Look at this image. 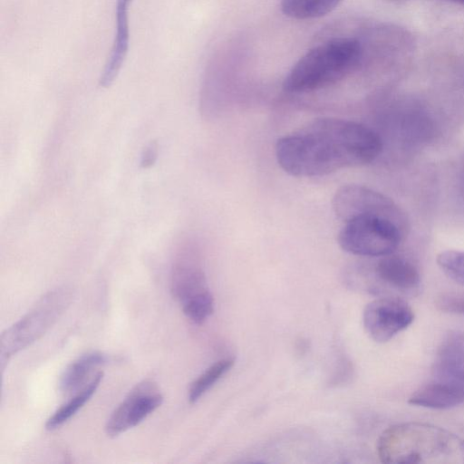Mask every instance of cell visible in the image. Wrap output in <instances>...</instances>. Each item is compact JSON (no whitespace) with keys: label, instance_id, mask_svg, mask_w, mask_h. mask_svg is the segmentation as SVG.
Wrapping results in <instances>:
<instances>
[{"label":"cell","instance_id":"5b68a950","mask_svg":"<svg viewBox=\"0 0 464 464\" xmlns=\"http://www.w3.org/2000/svg\"><path fill=\"white\" fill-rule=\"evenodd\" d=\"M71 294L65 289L52 291L25 316L1 335V363L42 336L68 305Z\"/></svg>","mask_w":464,"mask_h":464},{"label":"cell","instance_id":"603a6c76","mask_svg":"<svg viewBox=\"0 0 464 464\" xmlns=\"http://www.w3.org/2000/svg\"><path fill=\"white\" fill-rule=\"evenodd\" d=\"M462 452H463V456H464V440L462 441Z\"/></svg>","mask_w":464,"mask_h":464},{"label":"cell","instance_id":"ac0fdd59","mask_svg":"<svg viewBox=\"0 0 464 464\" xmlns=\"http://www.w3.org/2000/svg\"><path fill=\"white\" fill-rule=\"evenodd\" d=\"M185 315L195 324L205 322L214 310L212 295L207 291L181 304Z\"/></svg>","mask_w":464,"mask_h":464},{"label":"cell","instance_id":"7a4b0ae2","mask_svg":"<svg viewBox=\"0 0 464 464\" xmlns=\"http://www.w3.org/2000/svg\"><path fill=\"white\" fill-rule=\"evenodd\" d=\"M462 441L429 423L404 422L392 425L381 434L377 453L383 463L433 462L451 456L457 450L462 451Z\"/></svg>","mask_w":464,"mask_h":464},{"label":"cell","instance_id":"6da1fadb","mask_svg":"<svg viewBox=\"0 0 464 464\" xmlns=\"http://www.w3.org/2000/svg\"><path fill=\"white\" fill-rule=\"evenodd\" d=\"M382 150V140L367 126L321 118L279 139L276 157L280 167L292 176L320 177L369 164Z\"/></svg>","mask_w":464,"mask_h":464},{"label":"cell","instance_id":"9c48e42d","mask_svg":"<svg viewBox=\"0 0 464 464\" xmlns=\"http://www.w3.org/2000/svg\"><path fill=\"white\" fill-rule=\"evenodd\" d=\"M171 292L182 304L208 291L198 252L191 245L182 246L171 269Z\"/></svg>","mask_w":464,"mask_h":464},{"label":"cell","instance_id":"44dd1931","mask_svg":"<svg viewBox=\"0 0 464 464\" xmlns=\"http://www.w3.org/2000/svg\"><path fill=\"white\" fill-rule=\"evenodd\" d=\"M439 305L441 310L455 313H464V301L455 296H447L440 299Z\"/></svg>","mask_w":464,"mask_h":464},{"label":"cell","instance_id":"8fae6325","mask_svg":"<svg viewBox=\"0 0 464 464\" xmlns=\"http://www.w3.org/2000/svg\"><path fill=\"white\" fill-rule=\"evenodd\" d=\"M409 403L423 408L444 410L464 404V382L439 380L417 389Z\"/></svg>","mask_w":464,"mask_h":464},{"label":"cell","instance_id":"ba28073f","mask_svg":"<svg viewBox=\"0 0 464 464\" xmlns=\"http://www.w3.org/2000/svg\"><path fill=\"white\" fill-rule=\"evenodd\" d=\"M163 396L151 382L139 383L113 411L106 423V432L115 437L137 426L159 408Z\"/></svg>","mask_w":464,"mask_h":464},{"label":"cell","instance_id":"30bf717a","mask_svg":"<svg viewBox=\"0 0 464 464\" xmlns=\"http://www.w3.org/2000/svg\"><path fill=\"white\" fill-rule=\"evenodd\" d=\"M434 379L464 382V332L450 331L440 342L431 369Z\"/></svg>","mask_w":464,"mask_h":464},{"label":"cell","instance_id":"ffe728a7","mask_svg":"<svg viewBox=\"0 0 464 464\" xmlns=\"http://www.w3.org/2000/svg\"><path fill=\"white\" fill-rule=\"evenodd\" d=\"M158 158V145L156 142L150 143L142 151L140 167L149 169L156 162Z\"/></svg>","mask_w":464,"mask_h":464},{"label":"cell","instance_id":"5bb4252c","mask_svg":"<svg viewBox=\"0 0 464 464\" xmlns=\"http://www.w3.org/2000/svg\"><path fill=\"white\" fill-rule=\"evenodd\" d=\"M108 362V356L102 353L93 352L82 355L63 371L60 378V390L69 393L83 382L92 369Z\"/></svg>","mask_w":464,"mask_h":464},{"label":"cell","instance_id":"e0dca14e","mask_svg":"<svg viewBox=\"0 0 464 464\" xmlns=\"http://www.w3.org/2000/svg\"><path fill=\"white\" fill-rule=\"evenodd\" d=\"M234 364V360L226 358L218 361L208 368L190 385L188 390V401L196 402L207 392Z\"/></svg>","mask_w":464,"mask_h":464},{"label":"cell","instance_id":"52a82bcc","mask_svg":"<svg viewBox=\"0 0 464 464\" xmlns=\"http://www.w3.org/2000/svg\"><path fill=\"white\" fill-rule=\"evenodd\" d=\"M362 320L371 338L385 343L411 324L414 313L401 298L381 297L365 306Z\"/></svg>","mask_w":464,"mask_h":464},{"label":"cell","instance_id":"9a60e30c","mask_svg":"<svg viewBox=\"0 0 464 464\" xmlns=\"http://www.w3.org/2000/svg\"><path fill=\"white\" fill-rule=\"evenodd\" d=\"M103 377L99 372L91 382L84 386L69 401L60 407L46 421L47 430H54L72 418L94 394Z\"/></svg>","mask_w":464,"mask_h":464},{"label":"cell","instance_id":"d6986e66","mask_svg":"<svg viewBox=\"0 0 464 464\" xmlns=\"http://www.w3.org/2000/svg\"><path fill=\"white\" fill-rule=\"evenodd\" d=\"M437 264L450 278L464 285V251L441 252L437 256Z\"/></svg>","mask_w":464,"mask_h":464},{"label":"cell","instance_id":"4fadbf2b","mask_svg":"<svg viewBox=\"0 0 464 464\" xmlns=\"http://www.w3.org/2000/svg\"><path fill=\"white\" fill-rule=\"evenodd\" d=\"M377 279L387 286L401 292L417 289L420 276L417 267L409 260L396 256H384L374 267Z\"/></svg>","mask_w":464,"mask_h":464},{"label":"cell","instance_id":"8992f818","mask_svg":"<svg viewBox=\"0 0 464 464\" xmlns=\"http://www.w3.org/2000/svg\"><path fill=\"white\" fill-rule=\"evenodd\" d=\"M332 206L343 222L362 215H381L402 223L400 210L383 195L361 185H343L334 194Z\"/></svg>","mask_w":464,"mask_h":464},{"label":"cell","instance_id":"277c9868","mask_svg":"<svg viewBox=\"0 0 464 464\" xmlns=\"http://www.w3.org/2000/svg\"><path fill=\"white\" fill-rule=\"evenodd\" d=\"M402 223L381 215H362L345 223L338 235L343 250L353 255L382 257L392 254L402 237Z\"/></svg>","mask_w":464,"mask_h":464},{"label":"cell","instance_id":"7c38bea8","mask_svg":"<svg viewBox=\"0 0 464 464\" xmlns=\"http://www.w3.org/2000/svg\"><path fill=\"white\" fill-rule=\"evenodd\" d=\"M131 0H117L114 42L111 55L99 80V85L102 88H108L112 84L128 53L130 43L129 6Z\"/></svg>","mask_w":464,"mask_h":464},{"label":"cell","instance_id":"2e32d148","mask_svg":"<svg viewBox=\"0 0 464 464\" xmlns=\"http://www.w3.org/2000/svg\"><path fill=\"white\" fill-rule=\"evenodd\" d=\"M342 0H281L283 13L295 19H312L325 15Z\"/></svg>","mask_w":464,"mask_h":464},{"label":"cell","instance_id":"3957f363","mask_svg":"<svg viewBox=\"0 0 464 464\" xmlns=\"http://www.w3.org/2000/svg\"><path fill=\"white\" fill-rule=\"evenodd\" d=\"M360 44L351 38H337L304 54L285 76L283 88L300 93L334 84L353 72L362 59Z\"/></svg>","mask_w":464,"mask_h":464},{"label":"cell","instance_id":"7402d4cb","mask_svg":"<svg viewBox=\"0 0 464 464\" xmlns=\"http://www.w3.org/2000/svg\"><path fill=\"white\" fill-rule=\"evenodd\" d=\"M449 1L454 2V3L461 5H464V0H449Z\"/></svg>","mask_w":464,"mask_h":464}]
</instances>
